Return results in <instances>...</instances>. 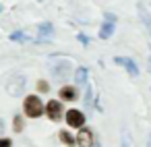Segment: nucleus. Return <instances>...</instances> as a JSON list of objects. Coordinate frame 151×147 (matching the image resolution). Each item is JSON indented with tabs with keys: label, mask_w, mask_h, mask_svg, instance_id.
I'll return each mask as SVG.
<instances>
[{
	"label": "nucleus",
	"mask_w": 151,
	"mask_h": 147,
	"mask_svg": "<svg viewBox=\"0 0 151 147\" xmlns=\"http://www.w3.org/2000/svg\"><path fill=\"white\" fill-rule=\"evenodd\" d=\"M23 112H25V116H29V118H40V116L44 114V104H42V99H40L37 95H27L25 102H23Z\"/></svg>",
	"instance_id": "nucleus-1"
},
{
	"label": "nucleus",
	"mask_w": 151,
	"mask_h": 147,
	"mask_svg": "<svg viewBox=\"0 0 151 147\" xmlns=\"http://www.w3.org/2000/svg\"><path fill=\"white\" fill-rule=\"evenodd\" d=\"M25 83H27L25 75L15 73V75H13L9 81H6V93H9V95H13V97L21 95V93H23V89H25Z\"/></svg>",
	"instance_id": "nucleus-2"
},
{
	"label": "nucleus",
	"mask_w": 151,
	"mask_h": 147,
	"mask_svg": "<svg viewBox=\"0 0 151 147\" xmlns=\"http://www.w3.org/2000/svg\"><path fill=\"white\" fill-rule=\"evenodd\" d=\"M44 110H46V114H48V118H50L52 122H58V120L62 118V104H60L58 99H50V102L44 106Z\"/></svg>",
	"instance_id": "nucleus-3"
},
{
	"label": "nucleus",
	"mask_w": 151,
	"mask_h": 147,
	"mask_svg": "<svg viewBox=\"0 0 151 147\" xmlns=\"http://www.w3.org/2000/svg\"><path fill=\"white\" fill-rule=\"evenodd\" d=\"M54 77L58 79V81H66L68 77H70V73H73V66H70V62H66V60H60V62H56L54 64Z\"/></svg>",
	"instance_id": "nucleus-4"
},
{
	"label": "nucleus",
	"mask_w": 151,
	"mask_h": 147,
	"mask_svg": "<svg viewBox=\"0 0 151 147\" xmlns=\"http://www.w3.org/2000/svg\"><path fill=\"white\" fill-rule=\"evenodd\" d=\"M64 118H66V124L73 126V128H81L85 124V114L81 110H68Z\"/></svg>",
	"instance_id": "nucleus-5"
},
{
	"label": "nucleus",
	"mask_w": 151,
	"mask_h": 147,
	"mask_svg": "<svg viewBox=\"0 0 151 147\" xmlns=\"http://www.w3.org/2000/svg\"><path fill=\"white\" fill-rule=\"evenodd\" d=\"M75 145H81V147H89V145H95V141H93V133H91L89 128L81 126V128H79V135L75 137Z\"/></svg>",
	"instance_id": "nucleus-6"
},
{
	"label": "nucleus",
	"mask_w": 151,
	"mask_h": 147,
	"mask_svg": "<svg viewBox=\"0 0 151 147\" xmlns=\"http://www.w3.org/2000/svg\"><path fill=\"white\" fill-rule=\"evenodd\" d=\"M114 62H116V64H120V66H124V68H126V73H128L130 77H139V66H137V62H134L132 58L116 56V58H114Z\"/></svg>",
	"instance_id": "nucleus-7"
},
{
	"label": "nucleus",
	"mask_w": 151,
	"mask_h": 147,
	"mask_svg": "<svg viewBox=\"0 0 151 147\" xmlns=\"http://www.w3.org/2000/svg\"><path fill=\"white\" fill-rule=\"evenodd\" d=\"M77 97H79V91H77L75 87H68V85H66V87L60 89V99H62V102H75Z\"/></svg>",
	"instance_id": "nucleus-8"
},
{
	"label": "nucleus",
	"mask_w": 151,
	"mask_h": 147,
	"mask_svg": "<svg viewBox=\"0 0 151 147\" xmlns=\"http://www.w3.org/2000/svg\"><path fill=\"white\" fill-rule=\"evenodd\" d=\"M52 33H54L52 23H48V21H46V23H42V25H40V35H37L40 40H37V42H48V37H50Z\"/></svg>",
	"instance_id": "nucleus-9"
},
{
	"label": "nucleus",
	"mask_w": 151,
	"mask_h": 147,
	"mask_svg": "<svg viewBox=\"0 0 151 147\" xmlns=\"http://www.w3.org/2000/svg\"><path fill=\"white\" fill-rule=\"evenodd\" d=\"M137 9H139V17H141V21H143L145 29H147V31H149V35H151V15L147 13V9H145L141 2H139V6H137Z\"/></svg>",
	"instance_id": "nucleus-10"
},
{
	"label": "nucleus",
	"mask_w": 151,
	"mask_h": 147,
	"mask_svg": "<svg viewBox=\"0 0 151 147\" xmlns=\"http://www.w3.org/2000/svg\"><path fill=\"white\" fill-rule=\"evenodd\" d=\"M108 23H104L101 25V29H99V40H108V37H112V33H114V21L112 19H106Z\"/></svg>",
	"instance_id": "nucleus-11"
},
{
	"label": "nucleus",
	"mask_w": 151,
	"mask_h": 147,
	"mask_svg": "<svg viewBox=\"0 0 151 147\" xmlns=\"http://www.w3.org/2000/svg\"><path fill=\"white\" fill-rule=\"evenodd\" d=\"M75 81H77V85H87V68L85 66H79L75 71Z\"/></svg>",
	"instance_id": "nucleus-12"
},
{
	"label": "nucleus",
	"mask_w": 151,
	"mask_h": 147,
	"mask_svg": "<svg viewBox=\"0 0 151 147\" xmlns=\"http://www.w3.org/2000/svg\"><path fill=\"white\" fill-rule=\"evenodd\" d=\"M23 126H25V122H23V116H15L13 118V128H15V133H21L23 130Z\"/></svg>",
	"instance_id": "nucleus-13"
},
{
	"label": "nucleus",
	"mask_w": 151,
	"mask_h": 147,
	"mask_svg": "<svg viewBox=\"0 0 151 147\" xmlns=\"http://www.w3.org/2000/svg\"><path fill=\"white\" fill-rule=\"evenodd\" d=\"M60 141L64 143V145H75V137H70V133H66V130H60Z\"/></svg>",
	"instance_id": "nucleus-14"
},
{
	"label": "nucleus",
	"mask_w": 151,
	"mask_h": 147,
	"mask_svg": "<svg viewBox=\"0 0 151 147\" xmlns=\"http://www.w3.org/2000/svg\"><path fill=\"white\" fill-rule=\"evenodd\" d=\"M11 40H13V42H27L29 37H27L23 31H13V33H11Z\"/></svg>",
	"instance_id": "nucleus-15"
},
{
	"label": "nucleus",
	"mask_w": 151,
	"mask_h": 147,
	"mask_svg": "<svg viewBox=\"0 0 151 147\" xmlns=\"http://www.w3.org/2000/svg\"><path fill=\"white\" fill-rule=\"evenodd\" d=\"M37 91L48 93V91H50V83H48V81H44V79H42V81H37Z\"/></svg>",
	"instance_id": "nucleus-16"
},
{
	"label": "nucleus",
	"mask_w": 151,
	"mask_h": 147,
	"mask_svg": "<svg viewBox=\"0 0 151 147\" xmlns=\"http://www.w3.org/2000/svg\"><path fill=\"white\" fill-rule=\"evenodd\" d=\"M79 42H81L83 46H89V40H87V35H85V33H79Z\"/></svg>",
	"instance_id": "nucleus-17"
},
{
	"label": "nucleus",
	"mask_w": 151,
	"mask_h": 147,
	"mask_svg": "<svg viewBox=\"0 0 151 147\" xmlns=\"http://www.w3.org/2000/svg\"><path fill=\"white\" fill-rule=\"evenodd\" d=\"M11 145H13L11 139H0V147H11Z\"/></svg>",
	"instance_id": "nucleus-18"
},
{
	"label": "nucleus",
	"mask_w": 151,
	"mask_h": 147,
	"mask_svg": "<svg viewBox=\"0 0 151 147\" xmlns=\"http://www.w3.org/2000/svg\"><path fill=\"white\" fill-rule=\"evenodd\" d=\"M2 130H4V124H2V120H0V135H2Z\"/></svg>",
	"instance_id": "nucleus-19"
},
{
	"label": "nucleus",
	"mask_w": 151,
	"mask_h": 147,
	"mask_svg": "<svg viewBox=\"0 0 151 147\" xmlns=\"http://www.w3.org/2000/svg\"><path fill=\"white\" fill-rule=\"evenodd\" d=\"M147 66H149V75H151V58H149V62H147Z\"/></svg>",
	"instance_id": "nucleus-20"
},
{
	"label": "nucleus",
	"mask_w": 151,
	"mask_h": 147,
	"mask_svg": "<svg viewBox=\"0 0 151 147\" xmlns=\"http://www.w3.org/2000/svg\"><path fill=\"white\" fill-rule=\"evenodd\" d=\"M0 11H2V6H0Z\"/></svg>",
	"instance_id": "nucleus-21"
},
{
	"label": "nucleus",
	"mask_w": 151,
	"mask_h": 147,
	"mask_svg": "<svg viewBox=\"0 0 151 147\" xmlns=\"http://www.w3.org/2000/svg\"><path fill=\"white\" fill-rule=\"evenodd\" d=\"M40 2H42V0H40Z\"/></svg>",
	"instance_id": "nucleus-22"
},
{
	"label": "nucleus",
	"mask_w": 151,
	"mask_h": 147,
	"mask_svg": "<svg viewBox=\"0 0 151 147\" xmlns=\"http://www.w3.org/2000/svg\"><path fill=\"white\" fill-rule=\"evenodd\" d=\"M149 143H151V141H149Z\"/></svg>",
	"instance_id": "nucleus-23"
}]
</instances>
